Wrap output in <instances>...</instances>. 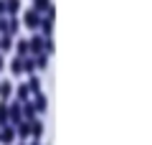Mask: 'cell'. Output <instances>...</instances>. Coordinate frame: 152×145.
I'll return each mask as SVG.
<instances>
[{
  "mask_svg": "<svg viewBox=\"0 0 152 145\" xmlns=\"http://www.w3.org/2000/svg\"><path fill=\"white\" fill-rule=\"evenodd\" d=\"M13 48V36L10 33H0V51H10Z\"/></svg>",
  "mask_w": 152,
  "mask_h": 145,
  "instance_id": "12",
  "label": "cell"
},
{
  "mask_svg": "<svg viewBox=\"0 0 152 145\" xmlns=\"http://www.w3.org/2000/svg\"><path fill=\"white\" fill-rule=\"evenodd\" d=\"M41 135H43V122H41V120H33L31 122V138L38 140Z\"/></svg>",
  "mask_w": 152,
  "mask_h": 145,
  "instance_id": "10",
  "label": "cell"
},
{
  "mask_svg": "<svg viewBox=\"0 0 152 145\" xmlns=\"http://www.w3.org/2000/svg\"><path fill=\"white\" fill-rule=\"evenodd\" d=\"M10 97H13V84L10 81H0V99L10 102Z\"/></svg>",
  "mask_w": 152,
  "mask_h": 145,
  "instance_id": "7",
  "label": "cell"
},
{
  "mask_svg": "<svg viewBox=\"0 0 152 145\" xmlns=\"http://www.w3.org/2000/svg\"><path fill=\"white\" fill-rule=\"evenodd\" d=\"M15 48H18V56H31V43L28 41H18Z\"/></svg>",
  "mask_w": 152,
  "mask_h": 145,
  "instance_id": "15",
  "label": "cell"
},
{
  "mask_svg": "<svg viewBox=\"0 0 152 145\" xmlns=\"http://www.w3.org/2000/svg\"><path fill=\"white\" fill-rule=\"evenodd\" d=\"M36 115H38V109H36V104H33V99H31V102H26V104H23V120L33 122V120H36Z\"/></svg>",
  "mask_w": 152,
  "mask_h": 145,
  "instance_id": "6",
  "label": "cell"
},
{
  "mask_svg": "<svg viewBox=\"0 0 152 145\" xmlns=\"http://www.w3.org/2000/svg\"><path fill=\"white\" fill-rule=\"evenodd\" d=\"M28 87H31L33 94H36V92H41V79H38L36 74H31V79H28Z\"/></svg>",
  "mask_w": 152,
  "mask_h": 145,
  "instance_id": "17",
  "label": "cell"
},
{
  "mask_svg": "<svg viewBox=\"0 0 152 145\" xmlns=\"http://www.w3.org/2000/svg\"><path fill=\"white\" fill-rule=\"evenodd\" d=\"M5 69V59H3V56H0V71Z\"/></svg>",
  "mask_w": 152,
  "mask_h": 145,
  "instance_id": "19",
  "label": "cell"
},
{
  "mask_svg": "<svg viewBox=\"0 0 152 145\" xmlns=\"http://www.w3.org/2000/svg\"><path fill=\"white\" fill-rule=\"evenodd\" d=\"M33 104H36L38 115L46 112V94H43V92H36V94H33Z\"/></svg>",
  "mask_w": 152,
  "mask_h": 145,
  "instance_id": "8",
  "label": "cell"
},
{
  "mask_svg": "<svg viewBox=\"0 0 152 145\" xmlns=\"http://www.w3.org/2000/svg\"><path fill=\"white\" fill-rule=\"evenodd\" d=\"M15 132H18V138H31V122L28 120H20L15 125Z\"/></svg>",
  "mask_w": 152,
  "mask_h": 145,
  "instance_id": "9",
  "label": "cell"
},
{
  "mask_svg": "<svg viewBox=\"0 0 152 145\" xmlns=\"http://www.w3.org/2000/svg\"><path fill=\"white\" fill-rule=\"evenodd\" d=\"M5 8H8V16H18L20 13V0H5Z\"/></svg>",
  "mask_w": 152,
  "mask_h": 145,
  "instance_id": "13",
  "label": "cell"
},
{
  "mask_svg": "<svg viewBox=\"0 0 152 145\" xmlns=\"http://www.w3.org/2000/svg\"><path fill=\"white\" fill-rule=\"evenodd\" d=\"M23 23H26L31 31H38L41 28V23H43V16H41V10H36V8H31V10L23 16Z\"/></svg>",
  "mask_w": 152,
  "mask_h": 145,
  "instance_id": "1",
  "label": "cell"
},
{
  "mask_svg": "<svg viewBox=\"0 0 152 145\" xmlns=\"http://www.w3.org/2000/svg\"><path fill=\"white\" fill-rule=\"evenodd\" d=\"M36 56V69H46V64H48V54H33Z\"/></svg>",
  "mask_w": 152,
  "mask_h": 145,
  "instance_id": "16",
  "label": "cell"
},
{
  "mask_svg": "<svg viewBox=\"0 0 152 145\" xmlns=\"http://www.w3.org/2000/svg\"><path fill=\"white\" fill-rule=\"evenodd\" d=\"M31 97H33V92H31V87H28V84H20V87H18V97H15V99H18L20 104L31 102Z\"/></svg>",
  "mask_w": 152,
  "mask_h": 145,
  "instance_id": "5",
  "label": "cell"
},
{
  "mask_svg": "<svg viewBox=\"0 0 152 145\" xmlns=\"http://www.w3.org/2000/svg\"><path fill=\"white\" fill-rule=\"evenodd\" d=\"M31 145H41V143H38V140H33V143H31Z\"/></svg>",
  "mask_w": 152,
  "mask_h": 145,
  "instance_id": "20",
  "label": "cell"
},
{
  "mask_svg": "<svg viewBox=\"0 0 152 145\" xmlns=\"http://www.w3.org/2000/svg\"><path fill=\"white\" fill-rule=\"evenodd\" d=\"M28 43H31V54H46V36H33Z\"/></svg>",
  "mask_w": 152,
  "mask_h": 145,
  "instance_id": "4",
  "label": "cell"
},
{
  "mask_svg": "<svg viewBox=\"0 0 152 145\" xmlns=\"http://www.w3.org/2000/svg\"><path fill=\"white\" fill-rule=\"evenodd\" d=\"M8 104H10V102H3V99H0V127L10 125V122H8Z\"/></svg>",
  "mask_w": 152,
  "mask_h": 145,
  "instance_id": "14",
  "label": "cell"
},
{
  "mask_svg": "<svg viewBox=\"0 0 152 145\" xmlns=\"http://www.w3.org/2000/svg\"><path fill=\"white\" fill-rule=\"evenodd\" d=\"M15 138H18V132H15L13 125L0 127V143H3V145H15Z\"/></svg>",
  "mask_w": 152,
  "mask_h": 145,
  "instance_id": "3",
  "label": "cell"
},
{
  "mask_svg": "<svg viewBox=\"0 0 152 145\" xmlns=\"http://www.w3.org/2000/svg\"><path fill=\"white\" fill-rule=\"evenodd\" d=\"M20 120H23V104L15 99V102H10V104H8V122H10L13 127H15V125L20 122Z\"/></svg>",
  "mask_w": 152,
  "mask_h": 145,
  "instance_id": "2",
  "label": "cell"
},
{
  "mask_svg": "<svg viewBox=\"0 0 152 145\" xmlns=\"http://www.w3.org/2000/svg\"><path fill=\"white\" fill-rule=\"evenodd\" d=\"M10 71H13L15 76H20L23 71H26V69H23V56H15V59L10 61Z\"/></svg>",
  "mask_w": 152,
  "mask_h": 145,
  "instance_id": "11",
  "label": "cell"
},
{
  "mask_svg": "<svg viewBox=\"0 0 152 145\" xmlns=\"http://www.w3.org/2000/svg\"><path fill=\"white\" fill-rule=\"evenodd\" d=\"M33 8L41 10V13H46V10L51 8V0H33Z\"/></svg>",
  "mask_w": 152,
  "mask_h": 145,
  "instance_id": "18",
  "label": "cell"
}]
</instances>
